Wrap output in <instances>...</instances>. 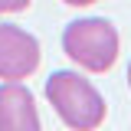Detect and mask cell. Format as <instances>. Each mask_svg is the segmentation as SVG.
<instances>
[{
	"instance_id": "2",
	"label": "cell",
	"mask_w": 131,
	"mask_h": 131,
	"mask_svg": "<svg viewBox=\"0 0 131 131\" xmlns=\"http://www.w3.org/2000/svg\"><path fill=\"white\" fill-rule=\"evenodd\" d=\"M62 49L85 72H108L118 59V30L102 16L72 20L62 30Z\"/></svg>"
},
{
	"instance_id": "7",
	"label": "cell",
	"mask_w": 131,
	"mask_h": 131,
	"mask_svg": "<svg viewBox=\"0 0 131 131\" xmlns=\"http://www.w3.org/2000/svg\"><path fill=\"white\" fill-rule=\"evenodd\" d=\"M128 85H131V62H128Z\"/></svg>"
},
{
	"instance_id": "1",
	"label": "cell",
	"mask_w": 131,
	"mask_h": 131,
	"mask_svg": "<svg viewBox=\"0 0 131 131\" xmlns=\"http://www.w3.org/2000/svg\"><path fill=\"white\" fill-rule=\"evenodd\" d=\"M46 98L56 108V115L75 131H92L105 121V98L79 72H69V69L52 72L46 79Z\"/></svg>"
},
{
	"instance_id": "4",
	"label": "cell",
	"mask_w": 131,
	"mask_h": 131,
	"mask_svg": "<svg viewBox=\"0 0 131 131\" xmlns=\"http://www.w3.org/2000/svg\"><path fill=\"white\" fill-rule=\"evenodd\" d=\"M0 128H13V131L39 128V112H36L33 92L23 82H3L0 85Z\"/></svg>"
},
{
	"instance_id": "3",
	"label": "cell",
	"mask_w": 131,
	"mask_h": 131,
	"mask_svg": "<svg viewBox=\"0 0 131 131\" xmlns=\"http://www.w3.org/2000/svg\"><path fill=\"white\" fill-rule=\"evenodd\" d=\"M39 66V39L23 26L0 23V79H30Z\"/></svg>"
},
{
	"instance_id": "5",
	"label": "cell",
	"mask_w": 131,
	"mask_h": 131,
	"mask_svg": "<svg viewBox=\"0 0 131 131\" xmlns=\"http://www.w3.org/2000/svg\"><path fill=\"white\" fill-rule=\"evenodd\" d=\"M26 7H30V0H0V13H20Z\"/></svg>"
},
{
	"instance_id": "6",
	"label": "cell",
	"mask_w": 131,
	"mask_h": 131,
	"mask_svg": "<svg viewBox=\"0 0 131 131\" xmlns=\"http://www.w3.org/2000/svg\"><path fill=\"white\" fill-rule=\"evenodd\" d=\"M62 3H69V7H92V3H98V0H62Z\"/></svg>"
}]
</instances>
